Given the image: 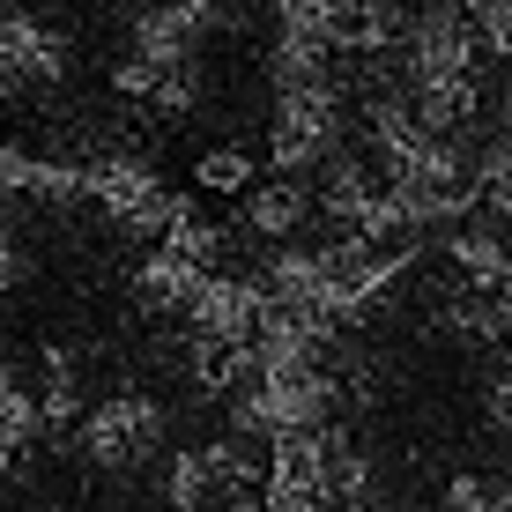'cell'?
<instances>
[{
    "label": "cell",
    "mask_w": 512,
    "mask_h": 512,
    "mask_svg": "<svg viewBox=\"0 0 512 512\" xmlns=\"http://www.w3.org/2000/svg\"><path fill=\"white\" fill-rule=\"evenodd\" d=\"M82 201H97L104 216L119 223V231H134V238H156L164 231V216H171V201H179V193H171L164 179H156V164H141V156H97V164H82Z\"/></svg>",
    "instance_id": "8992f818"
},
{
    "label": "cell",
    "mask_w": 512,
    "mask_h": 512,
    "mask_svg": "<svg viewBox=\"0 0 512 512\" xmlns=\"http://www.w3.org/2000/svg\"><path fill=\"white\" fill-rule=\"evenodd\" d=\"M275 90L320 82L334 67V30H327V0H282L275 8Z\"/></svg>",
    "instance_id": "8fae6325"
},
{
    "label": "cell",
    "mask_w": 512,
    "mask_h": 512,
    "mask_svg": "<svg viewBox=\"0 0 512 512\" xmlns=\"http://www.w3.org/2000/svg\"><path fill=\"white\" fill-rule=\"evenodd\" d=\"M468 171H475V179H468L475 208H490V216H505V208H512V141H505V134H498V141H483Z\"/></svg>",
    "instance_id": "603a6c76"
},
{
    "label": "cell",
    "mask_w": 512,
    "mask_h": 512,
    "mask_svg": "<svg viewBox=\"0 0 512 512\" xmlns=\"http://www.w3.org/2000/svg\"><path fill=\"white\" fill-rule=\"evenodd\" d=\"M75 423H82V401H75V364H67V349H45L38 431H67V438H75Z\"/></svg>",
    "instance_id": "7402d4cb"
},
{
    "label": "cell",
    "mask_w": 512,
    "mask_h": 512,
    "mask_svg": "<svg viewBox=\"0 0 512 512\" xmlns=\"http://www.w3.org/2000/svg\"><path fill=\"white\" fill-rule=\"evenodd\" d=\"M38 438V394L15 379V364H0V461H23Z\"/></svg>",
    "instance_id": "44dd1931"
},
{
    "label": "cell",
    "mask_w": 512,
    "mask_h": 512,
    "mask_svg": "<svg viewBox=\"0 0 512 512\" xmlns=\"http://www.w3.org/2000/svg\"><path fill=\"white\" fill-rule=\"evenodd\" d=\"M327 156H342V82L320 75L297 90H275V134H268L275 179H305Z\"/></svg>",
    "instance_id": "3957f363"
},
{
    "label": "cell",
    "mask_w": 512,
    "mask_h": 512,
    "mask_svg": "<svg viewBox=\"0 0 512 512\" xmlns=\"http://www.w3.org/2000/svg\"><path fill=\"white\" fill-rule=\"evenodd\" d=\"M112 90L156 104V112H193V104H201V67H149V60H127V67H112Z\"/></svg>",
    "instance_id": "9a60e30c"
},
{
    "label": "cell",
    "mask_w": 512,
    "mask_h": 512,
    "mask_svg": "<svg viewBox=\"0 0 512 512\" xmlns=\"http://www.w3.org/2000/svg\"><path fill=\"white\" fill-rule=\"evenodd\" d=\"M364 112H372V149L386 164V179H379L386 193H401V201H438V193L468 186V149L446 141V134H431V127H416L409 104L394 90H379Z\"/></svg>",
    "instance_id": "7a4b0ae2"
},
{
    "label": "cell",
    "mask_w": 512,
    "mask_h": 512,
    "mask_svg": "<svg viewBox=\"0 0 512 512\" xmlns=\"http://www.w3.org/2000/svg\"><path fill=\"white\" fill-rule=\"evenodd\" d=\"M461 334H475V342H505V297H468V305L446 312Z\"/></svg>",
    "instance_id": "4316f807"
},
{
    "label": "cell",
    "mask_w": 512,
    "mask_h": 512,
    "mask_svg": "<svg viewBox=\"0 0 512 512\" xmlns=\"http://www.w3.org/2000/svg\"><path fill=\"white\" fill-rule=\"evenodd\" d=\"M0 75L8 82H60L67 75V30H52L30 8H0Z\"/></svg>",
    "instance_id": "7c38bea8"
},
{
    "label": "cell",
    "mask_w": 512,
    "mask_h": 512,
    "mask_svg": "<svg viewBox=\"0 0 512 512\" xmlns=\"http://www.w3.org/2000/svg\"><path fill=\"white\" fill-rule=\"evenodd\" d=\"M483 416H490V431H505V416H512V386H505V372L490 379V394H483Z\"/></svg>",
    "instance_id": "f546056e"
},
{
    "label": "cell",
    "mask_w": 512,
    "mask_h": 512,
    "mask_svg": "<svg viewBox=\"0 0 512 512\" xmlns=\"http://www.w3.org/2000/svg\"><path fill=\"white\" fill-rule=\"evenodd\" d=\"M446 512H505V490H490L483 475H453L446 483Z\"/></svg>",
    "instance_id": "83f0119b"
},
{
    "label": "cell",
    "mask_w": 512,
    "mask_h": 512,
    "mask_svg": "<svg viewBox=\"0 0 512 512\" xmlns=\"http://www.w3.org/2000/svg\"><path fill=\"white\" fill-rule=\"evenodd\" d=\"M23 245H15V231H8V216H0V282H23Z\"/></svg>",
    "instance_id": "f1b7e54d"
},
{
    "label": "cell",
    "mask_w": 512,
    "mask_h": 512,
    "mask_svg": "<svg viewBox=\"0 0 512 512\" xmlns=\"http://www.w3.org/2000/svg\"><path fill=\"white\" fill-rule=\"evenodd\" d=\"M208 490H216V475H208V453H201V446L171 453V475H164V505H171V512H201V505H208Z\"/></svg>",
    "instance_id": "cb8c5ba5"
},
{
    "label": "cell",
    "mask_w": 512,
    "mask_h": 512,
    "mask_svg": "<svg viewBox=\"0 0 512 512\" xmlns=\"http://www.w3.org/2000/svg\"><path fill=\"white\" fill-rule=\"evenodd\" d=\"M342 512H386V505H372V498H357V505H342Z\"/></svg>",
    "instance_id": "4dcf8cb0"
},
{
    "label": "cell",
    "mask_w": 512,
    "mask_h": 512,
    "mask_svg": "<svg viewBox=\"0 0 512 512\" xmlns=\"http://www.w3.org/2000/svg\"><path fill=\"white\" fill-rule=\"evenodd\" d=\"M193 290H201V268H186V260H171V253H141L134 297H141L149 312H186Z\"/></svg>",
    "instance_id": "ffe728a7"
},
{
    "label": "cell",
    "mask_w": 512,
    "mask_h": 512,
    "mask_svg": "<svg viewBox=\"0 0 512 512\" xmlns=\"http://www.w3.org/2000/svg\"><path fill=\"white\" fill-rule=\"evenodd\" d=\"M156 253H171V260H186V268L216 275L223 231L201 216V208H193V193H179V201H171V216H164V231H156Z\"/></svg>",
    "instance_id": "2e32d148"
},
{
    "label": "cell",
    "mask_w": 512,
    "mask_h": 512,
    "mask_svg": "<svg viewBox=\"0 0 512 512\" xmlns=\"http://www.w3.org/2000/svg\"><path fill=\"white\" fill-rule=\"evenodd\" d=\"M372 193H379V179H372V171L357 164V156H327V179L312 186V208L357 231V216H364V208H372Z\"/></svg>",
    "instance_id": "ac0fdd59"
},
{
    "label": "cell",
    "mask_w": 512,
    "mask_h": 512,
    "mask_svg": "<svg viewBox=\"0 0 512 512\" xmlns=\"http://www.w3.org/2000/svg\"><path fill=\"white\" fill-rule=\"evenodd\" d=\"M334 349V327L312 320V312H282L268 305L253 320V342H245V364H253V379H290V372H320Z\"/></svg>",
    "instance_id": "9c48e42d"
},
{
    "label": "cell",
    "mask_w": 512,
    "mask_h": 512,
    "mask_svg": "<svg viewBox=\"0 0 512 512\" xmlns=\"http://www.w3.org/2000/svg\"><path fill=\"white\" fill-rule=\"evenodd\" d=\"M305 216H312V186L305 179H260L253 193H245V231L253 238L290 245L297 231H305Z\"/></svg>",
    "instance_id": "5bb4252c"
},
{
    "label": "cell",
    "mask_w": 512,
    "mask_h": 512,
    "mask_svg": "<svg viewBox=\"0 0 512 512\" xmlns=\"http://www.w3.org/2000/svg\"><path fill=\"white\" fill-rule=\"evenodd\" d=\"M334 416V379L327 372H290V379H245L231 401V431L238 438H297V431H327Z\"/></svg>",
    "instance_id": "5b68a950"
},
{
    "label": "cell",
    "mask_w": 512,
    "mask_h": 512,
    "mask_svg": "<svg viewBox=\"0 0 512 512\" xmlns=\"http://www.w3.org/2000/svg\"><path fill=\"white\" fill-rule=\"evenodd\" d=\"M75 446L90 453L97 468H134V461H149V453L164 446V401H149V394H112V401H97V409L75 423Z\"/></svg>",
    "instance_id": "52a82bcc"
},
{
    "label": "cell",
    "mask_w": 512,
    "mask_h": 512,
    "mask_svg": "<svg viewBox=\"0 0 512 512\" xmlns=\"http://www.w3.org/2000/svg\"><path fill=\"white\" fill-rule=\"evenodd\" d=\"M401 60H409V119L416 127H431V134H446L453 127H468L475 112H483V82H475V45H468V23H461V8H423L401 23Z\"/></svg>",
    "instance_id": "6da1fadb"
},
{
    "label": "cell",
    "mask_w": 512,
    "mask_h": 512,
    "mask_svg": "<svg viewBox=\"0 0 512 512\" xmlns=\"http://www.w3.org/2000/svg\"><path fill=\"white\" fill-rule=\"evenodd\" d=\"M193 186H201V193H253L260 186V164L245 149H208L201 164H193Z\"/></svg>",
    "instance_id": "d4e9b609"
},
{
    "label": "cell",
    "mask_w": 512,
    "mask_h": 512,
    "mask_svg": "<svg viewBox=\"0 0 512 512\" xmlns=\"http://www.w3.org/2000/svg\"><path fill=\"white\" fill-rule=\"evenodd\" d=\"M327 30H334V52H386L401 45V8H372V0H327Z\"/></svg>",
    "instance_id": "e0dca14e"
},
{
    "label": "cell",
    "mask_w": 512,
    "mask_h": 512,
    "mask_svg": "<svg viewBox=\"0 0 512 512\" xmlns=\"http://www.w3.org/2000/svg\"><path fill=\"white\" fill-rule=\"evenodd\" d=\"M446 253H453V268H461L483 297H505V282H512V260H505V238L498 231H446Z\"/></svg>",
    "instance_id": "d6986e66"
},
{
    "label": "cell",
    "mask_w": 512,
    "mask_h": 512,
    "mask_svg": "<svg viewBox=\"0 0 512 512\" xmlns=\"http://www.w3.org/2000/svg\"><path fill=\"white\" fill-rule=\"evenodd\" d=\"M409 268H416V245H379L372 253V245H357V238H334V245H320V297H312V312H320L327 327L364 320Z\"/></svg>",
    "instance_id": "277c9868"
},
{
    "label": "cell",
    "mask_w": 512,
    "mask_h": 512,
    "mask_svg": "<svg viewBox=\"0 0 512 512\" xmlns=\"http://www.w3.org/2000/svg\"><path fill=\"white\" fill-rule=\"evenodd\" d=\"M223 23H231V8H216V0H179V8H141L127 38H134V60L149 67H193V45Z\"/></svg>",
    "instance_id": "30bf717a"
},
{
    "label": "cell",
    "mask_w": 512,
    "mask_h": 512,
    "mask_svg": "<svg viewBox=\"0 0 512 512\" xmlns=\"http://www.w3.org/2000/svg\"><path fill=\"white\" fill-rule=\"evenodd\" d=\"M0 193H23V201H82V164H60V156H30L15 141H0Z\"/></svg>",
    "instance_id": "4fadbf2b"
},
{
    "label": "cell",
    "mask_w": 512,
    "mask_h": 512,
    "mask_svg": "<svg viewBox=\"0 0 512 512\" xmlns=\"http://www.w3.org/2000/svg\"><path fill=\"white\" fill-rule=\"evenodd\" d=\"M461 23H468L475 60H505L512 52V8L505 0H475V8H461Z\"/></svg>",
    "instance_id": "484cf974"
},
{
    "label": "cell",
    "mask_w": 512,
    "mask_h": 512,
    "mask_svg": "<svg viewBox=\"0 0 512 512\" xmlns=\"http://www.w3.org/2000/svg\"><path fill=\"white\" fill-rule=\"evenodd\" d=\"M268 312L253 275H201V290L186 297V320H193V357L208 349H245L253 342V320Z\"/></svg>",
    "instance_id": "ba28073f"
}]
</instances>
